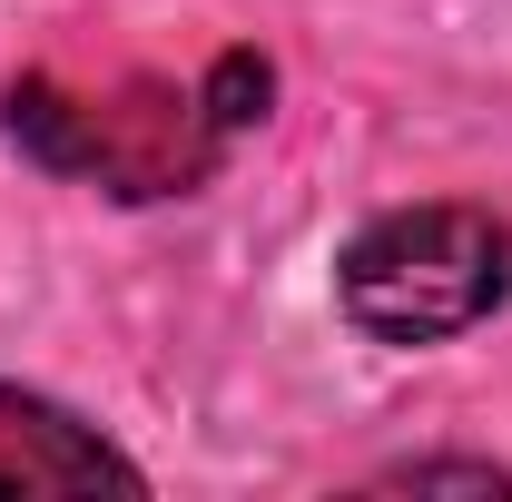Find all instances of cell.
I'll use <instances>...</instances> for the list:
<instances>
[{"label": "cell", "instance_id": "obj_3", "mask_svg": "<svg viewBox=\"0 0 512 502\" xmlns=\"http://www.w3.org/2000/svg\"><path fill=\"white\" fill-rule=\"evenodd\" d=\"M0 493H138V463L69 404L0 384Z\"/></svg>", "mask_w": 512, "mask_h": 502}, {"label": "cell", "instance_id": "obj_2", "mask_svg": "<svg viewBox=\"0 0 512 502\" xmlns=\"http://www.w3.org/2000/svg\"><path fill=\"white\" fill-rule=\"evenodd\" d=\"M10 138L60 168V178H99L119 197H188L237 128L217 119L207 89H168V79H128L109 99H69L50 79H20L10 89Z\"/></svg>", "mask_w": 512, "mask_h": 502}, {"label": "cell", "instance_id": "obj_1", "mask_svg": "<svg viewBox=\"0 0 512 502\" xmlns=\"http://www.w3.org/2000/svg\"><path fill=\"white\" fill-rule=\"evenodd\" d=\"M335 296L375 345H444L512 296V227L483 207H384L335 256Z\"/></svg>", "mask_w": 512, "mask_h": 502}, {"label": "cell", "instance_id": "obj_4", "mask_svg": "<svg viewBox=\"0 0 512 502\" xmlns=\"http://www.w3.org/2000/svg\"><path fill=\"white\" fill-rule=\"evenodd\" d=\"M384 483H414V493H512L503 463H404V473H384Z\"/></svg>", "mask_w": 512, "mask_h": 502}]
</instances>
